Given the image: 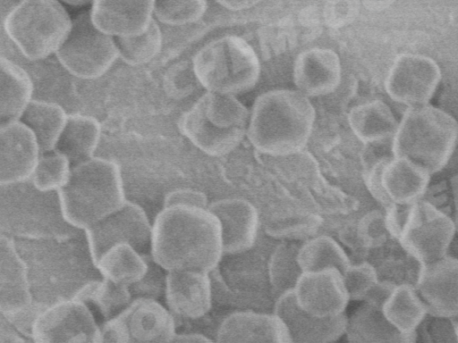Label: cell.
<instances>
[{"instance_id":"cell-42","label":"cell","mask_w":458,"mask_h":343,"mask_svg":"<svg viewBox=\"0 0 458 343\" xmlns=\"http://www.w3.org/2000/svg\"><path fill=\"white\" fill-rule=\"evenodd\" d=\"M3 317V316H2ZM4 318V317H3ZM5 320V319H4ZM1 322V343H34L30 342L13 330V326L5 320Z\"/></svg>"},{"instance_id":"cell-29","label":"cell","mask_w":458,"mask_h":343,"mask_svg":"<svg viewBox=\"0 0 458 343\" xmlns=\"http://www.w3.org/2000/svg\"><path fill=\"white\" fill-rule=\"evenodd\" d=\"M67 118L58 104L32 99L20 121L35 135L41 154H46L55 151Z\"/></svg>"},{"instance_id":"cell-1","label":"cell","mask_w":458,"mask_h":343,"mask_svg":"<svg viewBox=\"0 0 458 343\" xmlns=\"http://www.w3.org/2000/svg\"><path fill=\"white\" fill-rule=\"evenodd\" d=\"M152 260L166 272H208L223 251L218 219L208 208L190 205L163 207L152 225Z\"/></svg>"},{"instance_id":"cell-17","label":"cell","mask_w":458,"mask_h":343,"mask_svg":"<svg viewBox=\"0 0 458 343\" xmlns=\"http://www.w3.org/2000/svg\"><path fill=\"white\" fill-rule=\"evenodd\" d=\"M41 155L33 132L21 121L0 125V184L31 179Z\"/></svg>"},{"instance_id":"cell-39","label":"cell","mask_w":458,"mask_h":343,"mask_svg":"<svg viewBox=\"0 0 458 343\" xmlns=\"http://www.w3.org/2000/svg\"><path fill=\"white\" fill-rule=\"evenodd\" d=\"M388 236L385 213L378 210L367 213L358 224V237L365 247H380L386 243Z\"/></svg>"},{"instance_id":"cell-5","label":"cell","mask_w":458,"mask_h":343,"mask_svg":"<svg viewBox=\"0 0 458 343\" xmlns=\"http://www.w3.org/2000/svg\"><path fill=\"white\" fill-rule=\"evenodd\" d=\"M250 110L234 96L204 93L178 121L181 133L208 155L233 151L247 137Z\"/></svg>"},{"instance_id":"cell-19","label":"cell","mask_w":458,"mask_h":343,"mask_svg":"<svg viewBox=\"0 0 458 343\" xmlns=\"http://www.w3.org/2000/svg\"><path fill=\"white\" fill-rule=\"evenodd\" d=\"M275 314L284 322L292 343H331L346 331L348 318L344 314L328 318L310 315L297 305L293 289L279 296Z\"/></svg>"},{"instance_id":"cell-35","label":"cell","mask_w":458,"mask_h":343,"mask_svg":"<svg viewBox=\"0 0 458 343\" xmlns=\"http://www.w3.org/2000/svg\"><path fill=\"white\" fill-rule=\"evenodd\" d=\"M299 248L295 244L283 243L269 259V280L273 288L281 294L293 290L303 272L298 263Z\"/></svg>"},{"instance_id":"cell-20","label":"cell","mask_w":458,"mask_h":343,"mask_svg":"<svg viewBox=\"0 0 458 343\" xmlns=\"http://www.w3.org/2000/svg\"><path fill=\"white\" fill-rule=\"evenodd\" d=\"M155 1H92L93 24L103 33L123 38L145 32L154 20Z\"/></svg>"},{"instance_id":"cell-30","label":"cell","mask_w":458,"mask_h":343,"mask_svg":"<svg viewBox=\"0 0 458 343\" xmlns=\"http://www.w3.org/2000/svg\"><path fill=\"white\" fill-rule=\"evenodd\" d=\"M95 266L103 278L128 287L140 281L148 269V261L127 243L110 247Z\"/></svg>"},{"instance_id":"cell-10","label":"cell","mask_w":458,"mask_h":343,"mask_svg":"<svg viewBox=\"0 0 458 343\" xmlns=\"http://www.w3.org/2000/svg\"><path fill=\"white\" fill-rule=\"evenodd\" d=\"M101 330L103 343H170L177 335L171 312L148 297L132 299Z\"/></svg>"},{"instance_id":"cell-32","label":"cell","mask_w":458,"mask_h":343,"mask_svg":"<svg viewBox=\"0 0 458 343\" xmlns=\"http://www.w3.org/2000/svg\"><path fill=\"white\" fill-rule=\"evenodd\" d=\"M72 298L86 305L87 303L95 305L106 321L115 317L132 301L128 286L105 278L102 280H91L84 284Z\"/></svg>"},{"instance_id":"cell-3","label":"cell","mask_w":458,"mask_h":343,"mask_svg":"<svg viewBox=\"0 0 458 343\" xmlns=\"http://www.w3.org/2000/svg\"><path fill=\"white\" fill-rule=\"evenodd\" d=\"M57 195L64 222L84 230L127 201L119 164L95 156L72 167L68 182Z\"/></svg>"},{"instance_id":"cell-40","label":"cell","mask_w":458,"mask_h":343,"mask_svg":"<svg viewBox=\"0 0 458 343\" xmlns=\"http://www.w3.org/2000/svg\"><path fill=\"white\" fill-rule=\"evenodd\" d=\"M358 1L336 0L325 3L322 17L325 24L331 29H339L352 23L360 12Z\"/></svg>"},{"instance_id":"cell-14","label":"cell","mask_w":458,"mask_h":343,"mask_svg":"<svg viewBox=\"0 0 458 343\" xmlns=\"http://www.w3.org/2000/svg\"><path fill=\"white\" fill-rule=\"evenodd\" d=\"M441 79V70L430 57L403 54L393 63L385 80L387 95L395 102L416 106L427 105Z\"/></svg>"},{"instance_id":"cell-23","label":"cell","mask_w":458,"mask_h":343,"mask_svg":"<svg viewBox=\"0 0 458 343\" xmlns=\"http://www.w3.org/2000/svg\"><path fill=\"white\" fill-rule=\"evenodd\" d=\"M165 296L172 313L198 319L211 308L212 291L208 272L173 271L166 272Z\"/></svg>"},{"instance_id":"cell-21","label":"cell","mask_w":458,"mask_h":343,"mask_svg":"<svg viewBox=\"0 0 458 343\" xmlns=\"http://www.w3.org/2000/svg\"><path fill=\"white\" fill-rule=\"evenodd\" d=\"M293 78L296 89L308 97L329 95L341 84L340 57L330 48L304 50L295 58Z\"/></svg>"},{"instance_id":"cell-26","label":"cell","mask_w":458,"mask_h":343,"mask_svg":"<svg viewBox=\"0 0 458 343\" xmlns=\"http://www.w3.org/2000/svg\"><path fill=\"white\" fill-rule=\"evenodd\" d=\"M33 83L29 73L10 59L0 58V125L21 120L32 101Z\"/></svg>"},{"instance_id":"cell-36","label":"cell","mask_w":458,"mask_h":343,"mask_svg":"<svg viewBox=\"0 0 458 343\" xmlns=\"http://www.w3.org/2000/svg\"><path fill=\"white\" fill-rule=\"evenodd\" d=\"M71 171L72 164L64 155L56 151L41 154L31 178L33 187L43 193L58 191L68 182Z\"/></svg>"},{"instance_id":"cell-22","label":"cell","mask_w":458,"mask_h":343,"mask_svg":"<svg viewBox=\"0 0 458 343\" xmlns=\"http://www.w3.org/2000/svg\"><path fill=\"white\" fill-rule=\"evenodd\" d=\"M208 209L220 222L224 253L239 254L253 246L259 216L252 204L242 198H225L211 203Z\"/></svg>"},{"instance_id":"cell-43","label":"cell","mask_w":458,"mask_h":343,"mask_svg":"<svg viewBox=\"0 0 458 343\" xmlns=\"http://www.w3.org/2000/svg\"><path fill=\"white\" fill-rule=\"evenodd\" d=\"M216 3L227 10L236 12L252 8L260 2L257 0H223Z\"/></svg>"},{"instance_id":"cell-34","label":"cell","mask_w":458,"mask_h":343,"mask_svg":"<svg viewBox=\"0 0 458 343\" xmlns=\"http://www.w3.org/2000/svg\"><path fill=\"white\" fill-rule=\"evenodd\" d=\"M119 57L128 65L140 66L152 61L162 48V32L154 19L148 29L134 37L114 38Z\"/></svg>"},{"instance_id":"cell-4","label":"cell","mask_w":458,"mask_h":343,"mask_svg":"<svg viewBox=\"0 0 458 343\" xmlns=\"http://www.w3.org/2000/svg\"><path fill=\"white\" fill-rule=\"evenodd\" d=\"M458 142V122L430 105L409 107L392 138L394 157L405 158L430 175L441 171Z\"/></svg>"},{"instance_id":"cell-24","label":"cell","mask_w":458,"mask_h":343,"mask_svg":"<svg viewBox=\"0 0 458 343\" xmlns=\"http://www.w3.org/2000/svg\"><path fill=\"white\" fill-rule=\"evenodd\" d=\"M216 343H292L284 322L275 314L237 312L220 324Z\"/></svg>"},{"instance_id":"cell-16","label":"cell","mask_w":458,"mask_h":343,"mask_svg":"<svg viewBox=\"0 0 458 343\" xmlns=\"http://www.w3.org/2000/svg\"><path fill=\"white\" fill-rule=\"evenodd\" d=\"M414 287L428 314L446 319L458 317V258L446 255L420 264Z\"/></svg>"},{"instance_id":"cell-12","label":"cell","mask_w":458,"mask_h":343,"mask_svg":"<svg viewBox=\"0 0 458 343\" xmlns=\"http://www.w3.org/2000/svg\"><path fill=\"white\" fill-rule=\"evenodd\" d=\"M34 343H103L102 330L86 304L73 298L46 307L32 325Z\"/></svg>"},{"instance_id":"cell-47","label":"cell","mask_w":458,"mask_h":343,"mask_svg":"<svg viewBox=\"0 0 458 343\" xmlns=\"http://www.w3.org/2000/svg\"><path fill=\"white\" fill-rule=\"evenodd\" d=\"M454 226H455V231L458 233V204L456 205V211L454 215Z\"/></svg>"},{"instance_id":"cell-31","label":"cell","mask_w":458,"mask_h":343,"mask_svg":"<svg viewBox=\"0 0 458 343\" xmlns=\"http://www.w3.org/2000/svg\"><path fill=\"white\" fill-rule=\"evenodd\" d=\"M382 312L391 324L404 333L416 331L428 314L414 285L409 283L394 288L382 305Z\"/></svg>"},{"instance_id":"cell-37","label":"cell","mask_w":458,"mask_h":343,"mask_svg":"<svg viewBox=\"0 0 458 343\" xmlns=\"http://www.w3.org/2000/svg\"><path fill=\"white\" fill-rule=\"evenodd\" d=\"M207 9L203 0H162L155 1L153 15L157 22L180 26L198 21Z\"/></svg>"},{"instance_id":"cell-48","label":"cell","mask_w":458,"mask_h":343,"mask_svg":"<svg viewBox=\"0 0 458 343\" xmlns=\"http://www.w3.org/2000/svg\"><path fill=\"white\" fill-rule=\"evenodd\" d=\"M454 329L456 336V340L458 343V319L454 322Z\"/></svg>"},{"instance_id":"cell-38","label":"cell","mask_w":458,"mask_h":343,"mask_svg":"<svg viewBox=\"0 0 458 343\" xmlns=\"http://www.w3.org/2000/svg\"><path fill=\"white\" fill-rule=\"evenodd\" d=\"M350 299L364 300L369 291L378 283L374 266L369 263L350 264L343 273Z\"/></svg>"},{"instance_id":"cell-11","label":"cell","mask_w":458,"mask_h":343,"mask_svg":"<svg viewBox=\"0 0 458 343\" xmlns=\"http://www.w3.org/2000/svg\"><path fill=\"white\" fill-rule=\"evenodd\" d=\"M429 179L430 174L412 162L386 155L366 172L365 183L372 197L386 209L392 204L411 205L421 200Z\"/></svg>"},{"instance_id":"cell-27","label":"cell","mask_w":458,"mask_h":343,"mask_svg":"<svg viewBox=\"0 0 458 343\" xmlns=\"http://www.w3.org/2000/svg\"><path fill=\"white\" fill-rule=\"evenodd\" d=\"M100 136L97 119L81 113L68 114L55 151L67 157L73 167L94 157Z\"/></svg>"},{"instance_id":"cell-28","label":"cell","mask_w":458,"mask_h":343,"mask_svg":"<svg viewBox=\"0 0 458 343\" xmlns=\"http://www.w3.org/2000/svg\"><path fill=\"white\" fill-rule=\"evenodd\" d=\"M348 122L353 134L364 144L382 143L393 138L399 124L389 106L380 100L353 106Z\"/></svg>"},{"instance_id":"cell-45","label":"cell","mask_w":458,"mask_h":343,"mask_svg":"<svg viewBox=\"0 0 458 343\" xmlns=\"http://www.w3.org/2000/svg\"><path fill=\"white\" fill-rule=\"evenodd\" d=\"M361 4L367 9H369V10H379V9L385 8L390 3L383 2V1H364Z\"/></svg>"},{"instance_id":"cell-9","label":"cell","mask_w":458,"mask_h":343,"mask_svg":"<svg viewBox=\"0 0 458 343\" xmlns=\"http://www.w3.org/2000/svg\"><path fill=\"white\" fill-rule=\"evenodd\" d=\"M454 221L431 203L420 200L404 205L395 239L420 264L446 255L455 234Z\"/></svg>"},{"instance_id":"cell-13","label":"cell","mask_w":458,"mask_h":343,"mask_svg":"<svg viewBox=\"0 0 458 343\" xmlns=\"http://www.w3.org/2000/svg\"><path fill=\"white\" fill-rule=\"evenodd\" d=\"M94 265L110 247L127 243L140 254L150 247L152 225L141 206L126 201L116 212L85 230Z\"/></svg>"},{"instance_id":"cell-25","label":"cell","mask_w":458,"mask_h":343,"mask_svg":"<svg viewBox=\"0 0 458 343\" xmlns=\"http://www.w3.org/2000/svg\"><path fill=\"white\" fill-rule=\"evenodd\" d=\"M348 343H416L417 333H404L384 316L382 307L369 303L360 305L348 319Z\"/></svg>"},{"instance_id":"cell-2","label":"cell","mask_w":458,"mask_h":343,"mask_svg":"<svg viewBox=\"0 0 458 343\" xmlns=\"http://www.w3.org/2000/svg\"><path fill=\"white\" fill-rule=\"evenodd\" d=\"M316 111L297 89H272L258 96L250 110L247 138L259 152L287 156L302 150L312 134Z\"/></svg>"},{"instance_id":"cell-41","label":"cell","mask_w":458,"mask_h":343,"mask_svg":"<svg viewBox=\"0 0 458 343\" xmlns=\"http://www.w3.org/2000/svg\"><path fill=\"white\" fill-rule=\"evenodd\" d=\"M174 205H190L208 208V198L200 191L180 188L167 193L164 198V207Z\"/></svg>"},{"instance_id":"cell-15","label":"cell","mask_w":458,"mask_h":343,"mask_svg":"<svg viewBox=\"0 0 458 343\" xmlns=\"http://www.w3.org/2000/svg\"><path fill=\"white\" fill-rule=\"evenodd\" d=\"M293 293L301 310L319 318L344 314L350 300L343 273L335 268L303 272Z\"/></svg>"},{"instance_id":"cell-18","label":"cell","mask_w":458,"mask_h":343,"mask_svg":"<svg viewBox=\"0 0 458 343\" xmlns=\"http://www.w3.org/2000/svg\"><path fill=\"white\" fill-rule=\"evenodd\" d=\"M33 305L28 267L16 250L13 240L0 238V310L9 322L30 312Z\"/></svg>"},{"instance_id":"cell-44","label":"cell","mask_w":458,"mask_h":343,"mask_svg":"<svg viewBox=\"0 0 458 343\" xmlns=\"http://www.w3.org/2000/svg\"><path fill=\"white\" fill-rule=\"evenodd\" d=\"M170 343H215L208 337L198 333L176 335Z\"/></svg>"},{"instance_id":"cell-8","label":"cell","mask_w":458,"mask_h":343,"mask_svg":"<svg viewBox=\"0 0 458 343\" xmlns=\"http://www.w3.org/2000/svg\"><path fill=\"white\" fill-rule=\"evenodd\" d=\"M55 56L72 75L96 79L112 67L119 52L114 38L93 24L89 8L72 19L71 31Z\"/></svg>"},{"instance_id":"cell-6","label":"cell","mask_w":458,"mask_h":343,"mask_svg":"<svg viewBox=\"0 0 458 343\" xmlns=\"http://www.w3.org/2000/svg\"><path fill=\"white\" fill-rule=\"evenodd\" d=\"M192 71L207 92L236 96L256 86L261 66L257 53L245 39L225 35L195 54Z\"/></svg>"},{"instance_id":"cell-46","label":"cell","mask_w":458,"mask_h":343,"mask_svg":"<svg viewBox=\"0 0 458 343\" xmlns=\"http://www.w3.org/2000/svg\"><path fill=\"white\" fill-rule=\"evenodd\" d=\"M64 4H68L72 7H85L88 5H91L92 1H86V0H65L64 1Z\"/></svg>"},{"instance_id":"cell-33","label":"cell","mask_w":458,"mask_h":343,"mask_svg":"<svg viewBox=\"0 0 458 343\" xmlns=\"http://www.w3.org/2000/svg\"><path fill=\"white\" fill-rule=\"evenodd\" d=\"M298 263L302 272L335 268L342 273L351 264L341 246L328 236H318L303 244L299 248Z\"/></svg>"},{"instance_id":"cell-7","label":"cell","mask_w":458,"mask_h":343,"mask_svg":"<svg viewBox=\"0 0 458 343\" xmlns=\"http://www.w3.org/2000/svg\"><path fill=\"white\" fill-rule=\"evenodd\" d=\"M2 22L8 38L30 61L55 54L72 26L63 3L55 0L16 2Z\"/></svg>"}]
</instances>
